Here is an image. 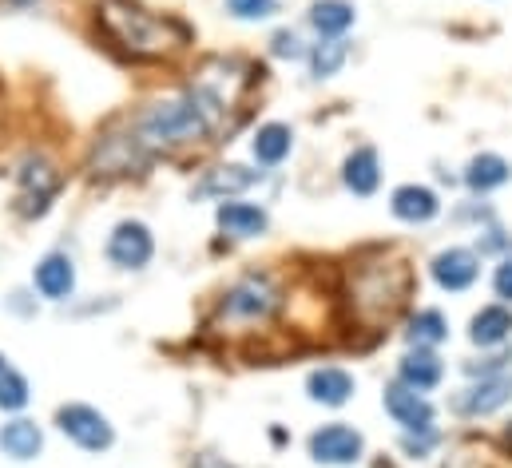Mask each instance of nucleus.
<instances>
[{"label":"nucleus","instance_id":"2f4dec72","mask_svg":"<svg viewBox=\"0 0 512 468\" xmlns=\"http://www.w3.org/2000/svg\"><path fill=\"white\" fill-rule=\"evenodd\" d=\"M191 468H235V465L223 461V457H215V453H199V457L191 461Z\"/></svg>","mask_w":512,"mask_h":468},{"label":"nucleus","instance_id":"412c9836","mask_svg":"<svg viewBox=\"0 0 512 468\" xmlns=\"http://www.w3.org/2000/svg\"><path fill=\"white\" fill-rule=\"evenodd\" d=\"M294 151V127L290 123H262L255 135H251V155H255L258 167H282Z\"/></svg>","mask_w":512,"mask_h":468},{"label":"nucleus","instance_id":"ddd939ff","mask_svg":"<svg viewBox=\"0 0 512 468\" xmlns=\"http://www.w3.org/2000/svg\"><path fill=\"white\" fill-rule=\"evenodd\" d=\"M354 393H358V381H354V373L342 369V365H318V369H310V377H306V397H310L314 405L342 409V405L354 401Z\"/></svg>","mask_w":512,"mask_h":468},{"label":"nucleus","instance_id":"393cba45","mask_svg":"<svg viewBox=\"0 0 512 468\" xmlns=\"http://www.w3.org/2000/svg\"><path fill=\"white\" fill-rule=\"evenodd\" d=\"M346 60H350V44H346V40H318V44L310 48V56H306L314 80L338 76V72L346 68Z\"/></svg>","mask_w":512,"mask_h":468},{"label":"nucleus","instance_id":"a878e982","mask_svg":"<svg viewBox=\"0 0 512 468\" xmlns=\"http://www.w3.org/2000/svg\"><path fill=\"white\" fill-rule=\"evenodd\" d=\"M28 401H32L28 377H24L20 369L4 365V369H0V413H24Z\"/></svg>","mask_w":512,"mask_h":468},{"label":"nucleus","instance_id":"39448f33","mask_svg":"<svg viewBox=\"0 0 512 468\" xmlns=\"http://www.w3.org/2000/svg\"><path fill=\"white\" fill-rule=\"evenodd\" d=\"M12 179H16V203H20V211H24L28 219L48 215V207L56 203V195H60V187H64L60 167H56L48 155H40V151H28V155L16 163Z\"/></svg>","mask_w":512,"mask_h":468},{"label":"nucleus","instance_id":"7c9ffc66","mask_svg":"<svg viewBox=\"0 0 512 468\" xmlns=\"http://www.w3.org/2000/svg\"><path fill=\"white\" fill-rule=\"evenodd\" d=\"M485 238L477 242V254H497V250H512V238L501 227H485Z\"/></svg>","mask_w":512,"mask_h":468},{"label":"nucleus","instance_id":"f3484780","mask_svg":"<svg viewBox=\"0 0 512 468\" xmlns=\"http://www.w3.org/2000/svg\"><path fill=\"white\" fill-rule=\"evenodd\" d=\"M397 381L417 389V393H429L445 381V361L437 357V350H425V346H409L397 361Z\"/></svg>","mask_w":512,"mask_h":468},{"label":"nucleus","instance_id":"f257e3e1","mask_svg":"<svg viewBox=\"0 0 512 468\" xmlns=\"http://www.w3.org/2000/svg\"><path fill=\"white\" fill-rule=\"evenodd\" d=\"M231 92L219 76L203 72L195 84H187L179 96H163L155 104H147L139 116L131 119L128 135L135 147L147 155V163L155 155H171V151H187L199 143H211L231 112Z\"/></svg>","mask_w":512,"mask_h":468},{"label":"nucleus","instance_id":"0eeeda50","mask_svg":"<svg viewBox=\"0 0 512 468\" xmlns=\"http://www.w3.org/2000/svg\"><path fill=\"white\" fill-rule=\"evenodd\" d=\"M306 449H310V457L318 465L350 468L366 457V437L354 425H346V421H330V425H322V429L310 433Z\"/></svg>","mask_w":512,"mask_h":468},{"label":"nucleus","instance_id":"423d86ee","mask_svg":"<svg viewBox=\"0 0 512 468\" xmlns=\"http://www.w3.org/2000/svg\"><path fill=\"white\" fill-rule=\"evenodd\" d=\"M56 429L84 453H108L116 445V425L88 401H64L56 409Z\"/></svg>","mask_w":512,"mask_h":468},{"label":"nucleus","instance_id":"20e7f679","mask_svg":"<svg viewBox=\"0 0 512 468\" xmlns=\"http://www.w3.org/2000/svg\"><path fill=\"white\" fill-rule=\"evenodd\" d=\"M282 286L274 274L266 270H247L243 278H235L227 286V294L219 298V322L223 326H266L278 310H282Z\"/></svg>","mask_w":512,"mask_h":468},{"label":"nucleus","instance_id":"b1692460","mask_svg":"<svg viewBox=\"0 0 512 468\" xmlns=\"http://www.w3.org/2000/svg\"><path fill=\"white\" fill-rule=\"evenodd\" d=\"M405 342L409 346H425V350H437L441 342H449V318L433 306H421L409 314V326H405Z\"/></svg>","mask_w":512,"mask_h":468},{"label":"nucleus","instance_id":"bb28decb","mask_svg":"<svg viewBox=\"0 0 512 468\" xmlns=\"http://www.w3.org/2000/svg\"><path fill=\"white\" fill-rule=\"evenodd\" d=\"M223 8L239 24H262L278 12V0H223Z\"/></svg>","mask_w":512,"mask_h":468},{"label":"nucleus","instance_id":"dca6fc26","mask_svg":"<svg viewBox=\"0 0 512 468\" xmlns=\"http://www.w3.org/2000/svg\"><path fill=\"white\" fill-rule=\"evenodd\" d=\"M342 187H346L350 195H358V199L378 195V187H382V159H378V147L362 143V147H354V151L346 155V163H342Z\"/></svg>","mask_w":512,"mask_h":468},{"label":"nucleus","instance_id":"aec40b11","mask_svg":"<svg viewBox=\"0 0 512 468\" xmlns=\"http://www.w3.org/2000/svg\"><path fill=\"white\" fill-rule=\"evenodd\" d=\"M512 334V310L505 302H493V306H481L469 322V342L477 350H497L505 346Z\"/></svg>","mask_w":512,"mask_h":468},{"label":"nucleus","instance_id":"9d476101","mask_svg":"<svg viewBox=\"0 0 512 468\" xmlns=\"http://www.w3.org/2000/svg\"><path fill=\"white\" fill-rule=\"evenodd\" d=\"M385 413L393 417V425H401V433H433V421H437V409L425 393L401 385V381H389L382 393Z\"/></svg>","mask_w":512,"mask_h":468},{"label":"nucleus","instance_id":"c756f323","mask_svg":"<svg viewBox=\"0 0 512 468\" xmlns=\"http://www.w3.org/2000/svg\"><path fill=\"white\" fill-rule=\"evenodd\" d=\"M433 445H437V429H433V433H405V437H401V449H405L413 461L425 457Z\"/></svg>","mask_w":512,"mask_h":468},{"label":"nucleus","instance_id":"6ab92c4d","mask_svg":"<svg viewBox=\"0 0 512 468\" xmlns=\"http://www.w3.org/2000/svg\"><path fill=\"white\" fill-rule=\"evenodd\" d=\"M461 179H465V187L473 195H493V191H501V187L512 183V163L505 155H497V151H481V155H473L465 163Z\"/></svg>","mask_w":512,"mask_h":468},{"label":"nucleus","instance_id":"a211bd4d","mask_svg":"<svg viewBox=\"0 0 512 468\" xmlns=\"http://www.w3.org/2000/svg\"><path fill=\"white\" fill-rule=\"evenodd\" d=\"M0 453H4L8 461H16V465L36 461V457L44 453V429H40L36 421H28V417L4 421V425H0Z\"/></svg>","mask_w":512,"mask_h":468},{"label":"nucleus","instance_id":"4be33fe9","mask_svg":"<svg viewBox=\"0 0 512 468\" xmlns=\"http://www.w3.org/2000/svg\"><path fill=\"white\" fill-rule=\"evenodd\" d=\"M310 28L318 32V40H346V32L354 28L358 12L350 0H314L306 12Z\"/></svg>","mask_w":512,"mask_h":468},{"label":"nucleus","instance_id":"2eb2a0df","mask_svg":"<svg viewBox=\"0 0 512 468\" xmlns=\"http://www.w3.org/2000/svg\"><path fill=\"white\" fill-rule=\"evenodd\" d=\"M215 223L231 238H262L270 231V211L258 203H247V199H219Z\"/></svg>","mask_w":512,"mask_h":468},{"label":"nucleus","instance_id":"7ed1b4c3","mask_svg":"<svg viewBox=\"0 0 512 468\" xmlns=\"http://www.w3.org/2000/svg\"><path fill=\"white\" fill-rule=\"evenodd\" d=\"M409 298V270L405 262H362L350 278V302L358 322L382 326Z\"/></svg>","mask_w":512,"mask_h":468},{"label":"nucleus","instance_id":"473e14b6","mask_svg":"<svg viewBox=\"0 0 512 468\" xmlns=\"http://www.w3.org/2000/svg\"><path fill=\"white\" fill-rule=\"evenodd\" d=\"M12 8H28V4H36V0H8Z\"/></svg>","mask_w":512,"mask_h":468},{"label":"nucleus","instance_id":"c85d7f7f","mask_svg":"<svg viewBox=\"0 0 512 468\" xmlns=\"http://www.w3.org/2000/svg\"><path fill=\"white\" fill-rule=\"evenodd\" d=\"M493 294H497L505 306H512V254H505L501 266L493 270Z\"/></svg>","mask_w":512,"mask_h":468},{"label":"nucleus","instance_id":"f704fd0d","mask_svg":"<svg viewBox=\"0 0 512 468\" xmlns=\"http://www.w3.org/2000/svg\"><path fill=\"white\" fill-rule=\"evenodd\" d=\"M0 369H4V357H0Z\"/></svg>","mask_w":512,"mask_h":468},{"label":"nucleus","instance_id":"1a4fd4ad","mask_svg":"<svg viewBox=\"0 0 512 468\" xmlns=\"http://www.w3.org/2000/svg\"><path fill=\"white\" fill-rule=\"evenodd\" d=\"M104 258L116 270H143L155 258V234H151L147 223H139V219H124V223H116L112 234H108Z\"/></svg>","mask_w":512,"mask_h":468},{"label":"nucleus","instance_id":"6e6552de","mask_svg":"<svg viewBox=\"0 0 512 468\" xmlns=\"http://www.w3.org/2000/svg\"><path fill=\"white\" fill-rule=\"evenodd\" d=\"M509 401H512V373H497V377H473L461 393H453L449 409H453L457 417L481 421V417L501 413Z\"/></svg>","mask_w":512,"mask_h":468},{"label":"nucleus","instance_id":"9b49d317","mask_svg":"<svg viewBox=\"0 0 512 468\" xmlns=\"http://www.w3.org/2000/svg\"><path fill=\"white\" fill-rule=\"evenodd\" d=\"M429 274H433V282H437L441 290L465 294V290H473L477 278H481V254H477L473 246H445V250L433 254Z\"/></svg>","mask_w":512,"mask_h":468},{"label":"nucleus","instance_id":"72a5a7b5","mask_svg":"<svg viewBox=\"0 0 512 468\" xmlns=\"http://www.w3.org/2000/svg\"><path fill=\"white\" fill-rule=\"evenodd\" d=\"M0 112H4V100H0Z\"/></svg>","mask_w":512,"mask_h":468},{"label":"nucleus","instance_id":"f8f14e48","mask_svg":"<svg viewBox=\"0 0 512 468\" xmlns=\"http://www.w3.org/2000/svg\"><path fill=\"white\" fill-rule=\"evenodd\" d=\"M32 290L48 302H68L76 294V262L64 250H48L32 266Z\"/></svg>","mask_w":512,"mask_h":468},{"label":"nucleus","instance_id":"4468645a","mask_svg":"<svg viewBox=\"0 0 512 468\" xmlns=\"http://www.w3.org/2000/svg\"><path fill=\"white\" fill-rule=\"evenodd\" d=\"M389 211L397 223H409V227H425L441 215V199L433 187L425 183H401L393 195H389Z\"/></svg>","mask_w":512,"mask_h":468},{"label":"nucleus","instance_id":"f03ea898","mask_svg":"<svg viewBox=\"0 0 512 468\" xmlns=\"http://www.w3.org/2000/svg\"><path fill=\"white\" fill-rule=\"evenodd\" d=\"M100 36L131 60H171L191 44V28L135 0H96Z\"/></svg>","mask_w":512,"mask_h":468},{"label":"nucleus","instance_id":"5701e85b","mask_svg":"<svg viewBox=\"0 0 512 468\" xmlns=\"http://www.w3.org/2000/svg\"><path fill=\"white\" fill-rule=\"evenodd\" d=\"M258 179H262V171H251V167H243V163H227V167H215V171H211V175L203 179L199 195H219V199H235V195L251 191Z\"/></svg>","mask_w":512,"mask_h":468},{"label":"nucleus","instance_id":"cd10ccee","mask_svg":"<svg viewBox=\"0 0 512 468\" xmlns=\"http://www.w3.org/2000/svg\"><path fill=\"white\" fill-rule=\"evenodd\" d=\"M270 52H274L278 60H306V56H310V48L302 44V36H298L294 28H278V32L270 36Z\"/></svg>","mask_w":512,"mask_h":468}]
</instances>
